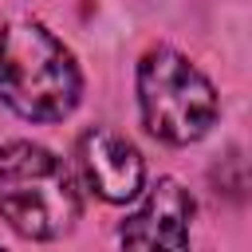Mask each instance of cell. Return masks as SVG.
Returning <instances> with one entry per match:
<instances>
[{
	"mask_svg": "<svg viewBox=\"0 0 252 252\" xmlns=\"http://www.w3.org/2000/svg\"><path fill=\"white\" fill-rule=\"evenodd\" d=\"M0 98L24 122H63L83 98V71L71 47L39 20L0 28Z\"/></svg>",
	"mask_w": 252,
	"mask_h": 252,
	"instance_id": "cell-1",
	"label": "cell"
},
{
	"mask_svg": "<svg viewBox=\"0 0 252 252\" xmlns=\"http://www.w3.org/2000/svg\"><path fill=\"white\" fill-rule=\"evenodd\" d=\"M83 213L79 185L47 146L16 138L0 146V217L24 240H55Z\"/></svg>",
	"mask_w": 252,
	"mask_h": 252,
	"instance_id": "cell-2",
	"label": "cell"
},
{
	"mask_svg": "<svg viewBox=\"0 0 252 252\" xmlns=\"http://www.w3.org/2000/svg\"><path fill=\"white\" fill-rule=\"evenodd\" d=\"M138 110L142 126L169 146L201 142L220 114L217 87L177 47H150L138 63Z\"/></svg>",
	"mask_w": 252,
	"mask_h": 252,
	"instance_id": "cell-3",
	"label": "cell"
},
{
	"mask_svg": "<svg viewBox=\"0 0 252 252\" xmlns=\"http://www.w3.org/2000/svg\"><path fill=\"white\" fill-rule=\"evenodd\" d=\"M134 201L138 205L118 224V240L126 248H185L189 244L197 201L177 177H158L150 189L142 185Z\"/></svg>",
	"mask_w": 252,
	"mask_h": 252,
	"instance_id": "cell-4",
	"label": "cell"
},
{
	"mask_svg": "<svg viewBox=\"0 0 252 252\" xmlns=\"http://www.w3.org/2000/svg\"><path fill=\"white\" fill-rule=\"evenodd\" d=\"M79 169L87 189H94V197L110 205H130L146 185L142 150L110 126H91L79 138Z\"/></svg>",
	"mask_w": 252,
	"mask_h": 252,
	"instance_id": "cell-5",
	"label": "cell"
}]
</instances>
